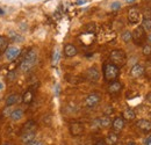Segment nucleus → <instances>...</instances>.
Here are the masks:
<instances>
[{
	"label": "nucleus",
	"instance_id": "obj_39",
	"mask_svg": "<svg viewBox=\"0 0 151 145\" xmlns=\"http://www.w3.org/2000/svg\"><path fill=\"white\" fill-rule=\"evenodd\" d=\"M2 145H13V144H11V143H4Z\"/></svg>",
	"mask_w": 151,
	"mask_h": 145
},
{
	"label": "nucleus",
	"instance_id": "obj_16",
	"mask_svg": "<svg viewBox=\"0 0 151 145\" xmlns=\"http://www.w3.org/2000/svg\"><path fill=\"white\" fill-rule=\"evenodd\" d=\"M77 54H78V50H77V48H76L73 44L68 43V44L64 45V56H65V57L72 58V57H75Z\"/></svg>",
	"mask_w": 151,
	"mask_h": 145
},
{
	"label": "nucleus",
	"instance_id": "obj_37",
	"mask_svg": "<svg viewBox=\"0 0 151 145\" xmlns=\"http://www.w3.org/2000/svg\"><path fill=\"white\" fill-rule=\"evenodd\" d=\"M4 88V84L2 83H0V90H2Z\"/></svg>",
	"mask_w": 151,
	"mask_h": 145
},
{
	"label": "nucleus",
	"instance_id": "obj_10",
	"mask_svg": "<svg viewBox=\"0 0 151 145\" xmlns=\"http://www.w3.org/2000/svg\"><path fill=\"white\" fill-rule=\"evenodd\" d=\"M136 127L138 128L142 132L148 134L151 131V121L147 120V118H141L136 122Z\"/></svg>",
	"mask_w": 151,
	"mask_h": 145
},
{
	"label": "nucleus",
	"instance_id": "obj_35",
	"mask_svg": "<svg viewBox=\"0 0 151 145\" xmlns=\"http://www.w3.org/2000/svg\"><path fill=\"white\" fill-rule=\"evenodd\" d=\"M126 2H127V4H135L136 0H126Z\"/></svg>",
	"mask_w": 151,
	"mask_h": 145
},
{
	"label": "nucleus",
	"instance_id": "obj_19",
	"mask_svg": "<svg viewBox=\"0 0 151 145\" xmlns=\"http://www.w3.org/2000/svg\"><path fill=\"white\" fill-rule=\"evenodd\" d=\"M8 116H9V118H11L12 121H14V122H17V121H20V120L23 117V110H22L21 108L13 109Z\"/></svg>",
	"mask_w": 151,
	"mask_h": 145
},
{
	"label": "nucleus",
	"instance_id": "obj_22",
	"mask_svg": "<svg viewBox=\"0 0 151 145\" xmlns=\"http://www.w3.org/2000/svg\"><path fill=\"white\" fill-rule=\"evenodd\" d=\"M142 28L145 30V32H149L151 30V18H143L142 19Z\"/></svg>",
	"mask_w": 151,
	"mask_h": 145
},
{
	"label": "nucleus",
	"instance_id": "obj_23",
	"mask_svg": "<svg viewBox=\"0 0 151 145\" xmlns=\"http://www.w3.org/2000/svg\"><path fill=\"white\" fill-rule=\"evenodd\" d=\"M26 130H36V123L33 120L26 122L23 128H22V131H26Z\"/></svg>",
	"mask_w": 151,
	"mask_h": 145
},
{
	"label": "nucleus",
	"instance_id": "obj_15",
	"mask_svg": "<svg viewBox=\"0 0 151 145\" xmlns=\"http://www.w3.org/2000/svg\"><path fill=\"white\" fill-rule=\"evenodd\" d=\"M144 72H145V69H144L143 65L135 64L132 67V70H130V75L132 78H139V77H142L144 74Z\"/></svg>",
	"mask_w": 151,
	"mask_h": 145
},
{
	"label": "nucleus",
	"instance_id": "obj_20",
	"mask_svg": "<svg viewBox=\"0 0 151 145\" xmlns=\"http://www.w3.org/2000/svg\"><path fill=\"white\" fill-rule=\"evenodd\" d=\"M122 117H123L124 121H132V120L136 118V114H135V111L132 109L127 108L122 111Z\"/></svg>",
	"mask_w": 151,
	"mask_h": 145
},
{
	"label": "nucleus",
	"instance_id": "obj_12",
	"mask_svg": "<svg viewBox=\"0 0 151 145\" xmlns=\"http://www.w3.org/2000/svg\"><path fill=\"white\" fill-rule=\"evenodd\" d=\"M86 78H87V80H90V81H92V83L98 81V80L100 79V72H99V70H98L95 66L90 67V69L86 71Z\"/></svg>",
	"mask_w": 151,
	"mask_h": 145
},
{
	"label": "nucleus",
	"instance_id": "obj_5",
	"mask_svg": "<svg viewBox=\"0 0 151 145\" xmlns=\"http://www.w3.org/2000/svg\"><path fill=\"white\" fill-rule=\"evenodd\" d=\"M101 100V96L98 92H92L91 94H88L86 98H85V101H84V105L85 107L87 108H93L95 107Z\"/></svg>",
	"mask_w": 151,
	"mask_h": 145
},
{
	"label": "nucleus",
	"instance_id": "obj_1",
	"mask_svg": "<svg viewBox=\"0 0 151 145\" xmlns=\"http://www.w3.org/2000/svg\"><path fill=\"white\" fill-rule=\"evenodd\" d=\"M37 60V51L35 49H30L23 58V60L20 64V70L22 72H28L33 69V66L36 64Z\"/></svg>",
	"mask_w": 151,
	"mask_h": 145
},
{
	"label": "nucleus",
	"instance_id": "obj_18",
	"mask_svg": "<svg viewBox=\"0 0 151 145\" xmlns=\"http://www.w3.org/2000/svg\"><path fill=\"white\" fill-rule=\"evenodd\" d=\"M96 123L100 128H108L109 126H112V120L108 115H104L96 120Z\"/></svg>",
	"mask_w": 151,
	"mask_h": 145
},
{
	"label": "nucleus",
	"instance_id": "obj_29",
	"mask_svg": "<svg viewBox=\"0 0 151 145\" xmlns=\"http://www.w3.org/2000/svg\"><path fill=\"white\" fill-rule=\"evenodd\" d=\"M27 145H44V144H43V142H41L38 139H34V141H32L30 143H28Z\"/></svg>",
	"mask_w": 151,
	"mask_h": 145
},
{
	"label": "nucleus",
	"instance_id": "obj_36",
	"mask_svg": "<svg viewBox=\"0 0 151 145\" xmlns=\"http://www.w3.org/2000/svg\"><path fill=\"white\" fill-rule=\"evenodd\" d=\"M127 145H137V144H136L135 142H129V143H128Z\"/></svg>",
	"mask_w": 151,
	"mask_h": 145
},
{
	"label": "nucleus",
	"instance_id": "obj_7",
	"mask_svg": "<svg viewBox=\"0 0 151 145\" xmlns=\"http://www.w3.org/2000/svg\"><path fill=\"white\" fill-rule=\"evenodd\" d=\"M21 54V49L18 47H8L5 51V56H6V59L8 62H13Z\"/></svg>",
	"mask_w": 151,
	"mask_h": 145
},
{
	"label": "nucleus",
	"instance_id": "obj_13",
	"mask_svg": "<svg viewBox=\"0 0 151 145\" xmlns=\"http://www.w3.org/2000/svg\"><path fill=\"white\" fill-rule=\"evenodd\" d=\"M122 83L121 81H117V80H113V81H111L109 83V85H108V87H107V91L109 94H117V93H120L121 90H122Z\"/></svg>",
	"mask_w": 151,
	"mask_h": 145
},
{
	"label": "nucleus",
	"instance_id": "obj_6",
	"mask_svg": "<svg viewBox=\"0 0 151 145\" xmlns=\"http://www.w3.org/2000/svg\"><path fill=\"white\" fill-rule=\"evenodd\" d=\"M69 130H70V134L72 136H81L85 131V127L81 122H78V121H73L70 123V127H69Z\"/></svg>",
	"mask_w": 151,
	"mask_h": 145
},
{
	"label": "nucleus",
	"instance_id": "obj_26",
	"mask_svg": "<svg viewBox=\"0 0 151 145\" xmlns=\"http://www.w3.org/2000/svg\"><path fill=\"white\" fill-rule=\"evenodd\" d=\"M9 36H11V38L13 41H15V42H22L23 41V37L21 36V35H19V34H17V33H13V32H11Z\"/></svg>",
	"mask_w": 151,
	"mask_h": 145
},
{
	"label": "nucleus",
	"instance_id": "obj_30",
	"mask_svg": "<svg viewBox=\"0 0 151 145\" xmlns=\"http://www.w3.org/2000/svg\"><path fill=\"white\" fill-rule=\"evenodd\" d=\"M58 50H56V51H55V54H54V58H52V62H54V63H57V60H58Z\"/></svg>",
	"mask_w": 151,
	"mask_h": 145
},
{
	"label": "nucleus",
	"instance_id": "obj_2",
	"mask_svg": "<svg viewBox=\"0 0 151 145\" xmlns=\"http://www.w3.org/2000/svg\"><path fill=\"white\" fill-rule=\"evenodd\" d=\"M102 72H104V78L106 81L111 83L113 80H116L120 75V67L114 65L113 63H105L104 67H102Z\"/></svg>",
	"mask_w": 151,
	"mask_h": 145
},
{
	"label": "nucleus",
	"instance_id": "obj_31",
	"mask_svg": "<svg viewBox=\"0 0 151 145\" xmlns=\"http://www.w3.org/2000/svg\"><path fill=\"white\" fill-rule=\"evenodd\" d=\"M144 144H145V145H151V135H150V136H148V137L145 138Z\"/></svg>",
	"mask_w": 151,
	"mask_h": 145
},
{
	"label": "nucleus",
	"instance_id": "obj_21",
	"mask_svg": "<svg viewBox=\"0 0 151 145\" xmlns=\"http://www.w3.org/2000/svg\"><path fill=\"white\" fill-rule=\"evenodd\" d=\"M117 142H119V136H117V134H115V132H109V134L107 135L106 139H105V143L108 145H115Z\"/></svg>",
	"mask_w": 151,
	"mask_h": 145
},
{
	"label": "nucleus",
	"instance_id": "obj_27",
	"mask_svg": "<svg viewBox=\"0 0 151 145\" xmlns=\"http://www.w3.org/2000/svg\"><path fill=\"white\" fill-rule=\"evenodd\" d=\"M142 52L144 56H150L151 55V45L150 44H145L144 47H143V49H142Z\"/></svg>",
	"mask_w": 151,
	"mask_h": 145
},
{
	"label": "nucleus",
	"instance_id": "obj_24",
	"mask_svg": "<svg viewBox=\"0 0 151 145\" xmlns=\"http://www.w3.org/2000/svg\"><path fill=\"white\" fill-rule=\"evenodd\" d=\"M8 48V39L7 37L0 35V51H5Z\"/></svg>",
	"mask_w": 151,
	"mask_h": 145
},
{
	"label": "nucleus",
	"instance_id": "obj_3",
	"mask_svg": "<svg viewBox=\"0 0 151 145\" xmlns=\"http://www.w3.org/2000/svg\"><path fill=\"white\" fill-rule=\"evenodd\" d=\"M109 60H111V63H113L114 65H116L119 67H122L127 63V55L123 50L115 49V50H112L111 54H109Z\"/></svg>",
	"mask_w": 151,
	"mask_h": 145
},
{
	"label": "nucleus",
	"instance_id": "obj_17",
	"mask_svg": "<svg viewBox=\"0 0 151 145\" xmlns=\"http://www.w3.org/2000/svg\"><path fill=\"white\" fill-rule=\"evenodd\" d=\"M33 100H34V90L28 88L22 95V102L26 103V105H30L33 102Z\"/></svg>",
	"mask_w": 151,
	"mask_h": 145
},
{
	"label": "nucleus",
	"instance_id": "obj_40",
	"mask_svg": "<svg viewBox=\"0 0 151 145\" xmlns=\"http://www.w3.org/2000/svg\"><path fill=\"white\" fill-rule=\"evenodd\" d=\"M0 58H1V52H0Z\"/></svg>",
	"mask_w": 151,
	"mask_h": 145
},
{
	"label": "nucleus",
	"instance_id": "obj_32",
	"mask_svg": "<svg viewBox=\"0 0 151 145\" xmlns=\"http://www.w3.org/2000/svg\"><path fill=\"white\" fill-rule=\"evenodd\" d=\"M145 99H147V101H148L149 103H151V92L147 95V98H145Z\"/></svg>",
	"mask_w": 151,
	"mask_h": 145
},
{
	"label": "nucleus",
	"instance_id": "obj_8",
	"mask_svg": "<svg viewBox=\"0 0 151 145\" xmlns=\"http://www.w3.org/2000/svg\"><path fill=\"white\" fill-rule=\"evenodd\" d=\"M35 138H36V130H26V131H22L20 141H21V143L27 145L32 141H34Z\"/></svg>",
	"mask_w": 151,
	"mask_h": 145
},
{
	"label": "nucleus",
	"instance_id": "obj_9",
	"mask_svg": "<svg viewBox=\"0 0 151 145\" xmlns=\"http://www.w3.org/2000/svg\"><path fill=\"white\" fill-rule=\"evenodd\" d=\"M124 128V120L122 116H116L112 121V129H113V132L115 134H119L123 130Z\"/></svg>",
	"mask_w": 151,
	"mask_h": 145
},
{
	"label": "nucleus",
	"instance_id": "obj_11",
	"mask_svg": "<svg viewBox=\"0 0 151 145\" xmlns=\"http://www.w3.org/2000/svg\"><path fill=\"white\" fill-rule=\"evenodd\" d=\"M139 20H141V12L137 8H130L128 11V21L135 24V23H138Z\"/></svg>",
	"mask_w": 151,
	"mask_h": 145
},
{
	"label": "nucleus",
	"instance_id": "obj_4",
	"mask_svg": "<svg viewBox=\"0 0 151 145\" xmlns=\"http://www.w3.org/2000/svg\"><path fill=\"white\" fill-rule=\"evenodd\" d=\"M145 30L142 28V26H138L132 33V41H134L136 45H142L145 41Z\"/></svg>",
	"mask_w": 151,
	"mask_h": 145
},
{
	"label": "nucleus",
	"instance_id": "obj_38",
	"mask_svg": "<svg viewBox=\"0 0 151 145\" xmlns=\"http://www.w3.org/2000/svg\"><path fill=\"white\" fill-rule=\"evenodd\" d=\"M148 41H149V42L151 43V34L149 35V36H148Z\"/></svg>",
	"mask_w": 151,
	"mask_h": 145
},
{
	"label": "nucleus",
	"instance_id": "obj_28",
	"mask_svg": "<svg viewBox=\"0 0 151 145\" xmlns=\"http://www.w3.org/2000/svg\"><path fill=\"white\" fill-rule=\"evenodd\" d=\"M120 7H121V4H120L119 1H114L113 4L111 5V8H112V9H114V11L120 9Z\"/></svg>",
	"mask_w": 151,
	"mask_h": 145
},
{
	"label": "nucleus",
	"instance_id": "obj_33",
	"mask_svg": "<svg viewBox=\"0 0 151 145\" xmlns=\"http://www.w3.org/2000/svg\"><path fill=\"white\" fill-rule=\"evenodd\" d=\"M94 145H106V143H105L104 141H99V142H96Z\"/></svg>",
	"mask_w": 151,
	"mask_h": 145
},
{
	"label": "nucleus",
	"instance_id": "obj_34",
	"mask_svg": "<svg viewBox=\"0 0 151 145\" xmlns=\"http://www.w3.org/2000/svg\"><path fill=\"white\" fill-rule=\"evenodd\" d=\"M85 2H86V0H78V1H77L78 5H83V4H85Z\"/></svg>",
	"mask_w": 151,
	"mask_h": 145
},
{
	"label": "nucleus",
	"instance_id": "obj_14",
	"mask_svg": "<svg viewBox=\"0 0 151 145\" xmlns=\"http://www.w3.org/2000/svg\"><path fill=\"white\" fill-rule=\"evenodd\" d=\"M22 101V96H20L19 94L14 93V94H11L6 98V106L7 107H11V106H14V105H18Z\"/></svg>",
	"mask_w": 151,
	"mask_h": 145
},
{
	"label": "nucleus",
	"instance_id": "obj_25",
	"mask_svg": "<svg viewBox=\"0 0 151 145\" xmlns=\"http://www.w3.org/2000/svg\"><path fill=\"white\" fill-rule=\"evenodd\" d=\"M121 39L124 42V43H129L132 41V33L129 30H126L121 34Z\"/></svg>",
	"mask_w": 151,
	"mask_h": 145
}]
</instances>
